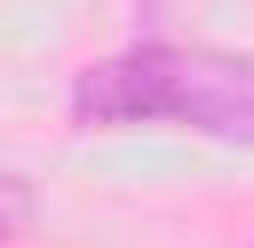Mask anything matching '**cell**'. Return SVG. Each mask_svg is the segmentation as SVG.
Returning a JSON list of instances; mask_svg holds the SVG:
<instances>
[{
    "label": "cell",
    "mask_w": 254,
    "mask_h": 248,
    "mask_svg": "<svg viewBox=\"0 0 254 248\" xmlns=\"http://www.w3.org/2000/svg\"><path fill=\"white\" fill-rule=\"evenodd\" d=\"M83 124H190L219 142H254V60L213 48H136L77 77Z\"/></svg>",
    "instance_id": "1"
}]
</instances>
